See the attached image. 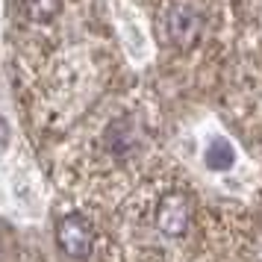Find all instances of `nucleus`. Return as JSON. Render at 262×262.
<instances>
[{
    "label": "nucleus",
    "mask_w": 262,
    "mask_h": 262,
    "mask_svg": "<svg viewBox=\"0 0 262 262\" xmlns=\"http://www.w3.org/2000/svg\"><path fill=\"white\" fill-rule=\"evenodd\" d=\"M56 245L65 256L71 259H85L95 248V227L80 212L62 215L56 221Z\"/></svg>",
    "instance_id": "1"
},
{
    "label": "nucleus",
    "mask_w": 262,
    "mask_h": 262,
    "mask_svg": "<svg viewBox=\"0 0 262 262\" xmlns=\"http://www.w3.org/2000/svg\"><path fill=\"white\" fill-rule=\"evenodd\" d=\"M191 224V201L183 191H168L156 203V227L159 233H165L171 238L186 236V230Z\"/></svg>",
    "instance_id": "2"
},
{
    "label": "nucleus",
    "mask_w": 262,
    "mask_h": 262,
    "mask_svg": "<svg viewBox=\"0 0 262 262\" xmlns=\"http://www.w3.org/2000/svg\"><path fill=\"white\" fill-rule=\"evenodd\" d=\"M201 12L189 6V3H177V6H171L165 15V33L168 38L177 45V48H189L198 41L201 36Z\"/></svg>",
    "instance_id": "3"
},
{
    "label": "nucleus",
    "mask_w": 262,
    "mask_h": 262,
    "mask_svg": "<svg viewBox=\"0 0 262 262\" xmlns=\"http://www.w3.org/2000/svg\"><path fill=\"white\" fill-rule=\"evenodd\" d=\"M106 147L112 150L115 156H124V154H130L133 147H136V133L130 130V124H112L106 133Z\"/></svg>",
    "instance_id": "4"
},
{
    "label": "nucleus",
    "mask_w": 262,
    "mask_h": 262,
    "mask_svg": "<svg viewBox=\"0 0 262 262\" xmlns=\"http://www.w3.org/2000/svg\"><path fill=\"white\" fill-rule=\"evenodd\" d=\"M233 159H236V154H233L230 142H224V139H215L206 147V165L212 168V171H227V168L233 165Z\"/></svg>",
    "instance_id": "5"
},
{
    "label": "nucleus",
    "mask_w": 262,
    "mask_h": 262,
    "mask_svg": "<svg viewBox=\"0 0 262 262\" xmlns=\"http://www.w3.org/2000/svg\"><path fill=\"white\" fill-rule=\"evenodd\" d=\"M24 9L33 21H48L56 15L59 9V0H24Z\"/></svg>",
    "instance_id": "6"
}]
</instances>
